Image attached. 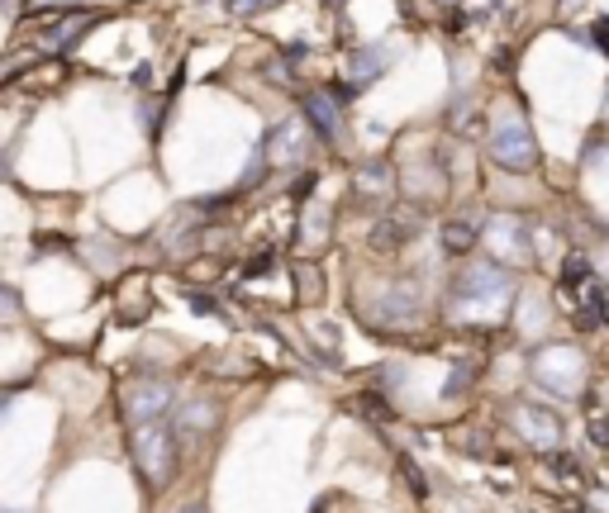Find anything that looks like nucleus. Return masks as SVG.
<instances>
[{
    "label": "nucleus",
    "instance_id": "obj_1",
    "mask_svg": "<svg viewBox=\"0 0 609 513\" xmlns=\"http://www.w3.org/2000/svg\"><path fill=\"white\" fill-rule=\"evenodd\" d=\"M134 462L144 466L148 485H162L172 480L176 471V428H162V418H153V424H138L134 428Z\"/></svg>",
    "mask_w": 609,
    "mask_h": 513
},
{
    "label": "nucleus",
    "instance_id": "obj_2",
    "mask_svg": "<svg viewBox=\"0 0 609 513\" xmlns=\"http://www.w3.org/2000/svg\"><path fill=\"white\" fill-rule=\"evenodd\" d=\"M490 152H496V162L510 171H534V162H538L534 134H528L524 120H504L496 129V138H490Z\"/></svg>",
    "mask_w": 609,
    "mask_h": 513
},
{
    "label": "nucleus",
    "instance_id": "obj_3",
    "mask_svg": "<svg viewBox=\"0 0 609 513\" xmlns=\"http://www.w3.org/2000/svg\"><path fill=\"white\" fill-rule=\"evenodd\" d=\"M510 291H514V276L500 271V267H490V261H482V267H472V271L458 276V300H462V305H476V300H496V305H504Z\"/></svg>",
    "mask_w": 609,
    "mask_h": 513
},
{
    "label": "nucleus",
    "instance_id": "obj_4",
    "mask_svg": "<svg viewBox=\"0 0 609 513\" xmlns=\"http://www.w3.org/2000/svg\"><path fill=\"white\" fill-rule=\"evenodd\" d=\"M124 410L134 424H153V418H162L172 410V386L167 380H134L124 394Z\"/></svg>",
    "mask_w": 609,
    "mask_h": 513
},
{
    "label": "nucleus",
    "instance_id": "obj_5",
    "mask_svg": "<svg viewBox=\"0 0 609 513\" xmlns=\"http://www.w3.org/2000/svg\"><path fill=\"white\" fill-rule=\"evenodd\" d=\"M581 371H586V362H581V352H572V347H548L538 357V380H548V386L562 394L581 390Z\"/></svg>",
    "mask_w": 609,
    "mask_h": 513
},
{
    "label": "nucleus",
    "instance_id": "obj_6",
    "mask_svg": "<svg viewBox=\"0 0 609 513\" xmlns=\"http://www.w3.org/2000/svg\"><path fill=\"white\" fill-rule=\"evenodd\" d=\"M514 424L524 428V438L534 447H557L562 442V418L538 410V404H514Z\"/></svg>",
    "mask_w": 609,
    "mask_h": 513
},
{
    "label": "nucleus",
    "instance_id": "obj_7",
    "mask_svg": "<svg viewBox=\"0 0 609 513\" xmlns=\"http://www.w3.org/2000/svg\"><path fill=\"white\" fill-rule=\"evenodd\" d=\"M176 438H205V432L215 428V410L205 400H196V404H186V410L176 414Z\"/></svg>",
    "mask_w": 609,
    "mask_h": 513
},
{
    "label": "nucleus",
    "instance_id": "obj_8",
    "mask_svg": "<svg viewBox=\"0 0 609 513\" xmlns=\"http://www.w3.org/2000/svg\"><path fill=\"white\" fill-rule=\"evenodd\" d=\"M305 110H309V124H315V134H324V138L339 134V100H329V96H309V100H305Z\"/></svg>",
    "mask_w": 609,
    "mask_h": 513
},
{
    "label": "nucleus",
    "instance_id": "obj_9",
    "mask_svg": "<svg viewBox=\"0 0 609 513\" xmlns=\"http://www.w3.org/2000/svg\"><path fill=\"white\" fill-rule=\"evenodd\" d=\"M490 239H496L500 253H514V257H528V243H524V229L510 219H496V229H490Z\"/></svg>",
    "mask_w": 609,
    "mask_h": 513
},
{
    "label": "nucleus",
    "instance_id": "obj_10",
    "mask_svg": "<svg viewBox=\"0 0 609 513\" xmlns=\"http://www.w3.org/2000/svg\"><path fill=\"white\" fill-rule=\"evenodd\" d=\"M267 157H271V162H281V157H301V124L277 129L271 143H267Z\"/></svg>",
    "mask_w": 609,
    "mask_h": 513
},
{
    "label": "nucleus",
    "instance_id": "obj_11",
    "mask_svg": "<svg viewBox=\"0 0 609 513\" xmlns=\"http://www.w3.org/2000/svg\"><path fill=\"white\" fill-rule=\"evenodd\" d=\"M90 29V15H72V20H62V24H53V34H48V44L53 48H72L76 38H82Z\"/></svg>",
    "mask_w": 609,
    "mask_h": 513
},
{
    "label": "nucleus",
    "instance_id": "obj_12",
    "mask_svg": "<svg viewBox=\"0 0 609 513\" xmlns=\"http://www.w3.org/2000/svg\"><path fill=\"white\" fill-rule=\"evenodd\" d=\"M443 247H448V253H472V247H476V229H472V223H448V229H443Z\"/></svg>",
    "mask_w": 609,
    "mask_h": 513
},
{
    "label": "nucleus",
    "instance_id": "obj_13",
    "mask_svg": "<svg viewBox=\"0 0 609 513\" xmlns=\"http://www.w3.org/2000/svg\"><path fill=\"white\" fill-rule=\"evenodd\" d=\"M381 62H386V58H381V52H367V58H362V52H357V62H353V72L362 76V82H367V76H377V72H381Z\"/></svg>",
    "mask_w": 609,
    "mask_h": 513
},
{
    "label": "nucleus",
    "instance_id": "obj_14",
    "mask_svg": "<svg viewBox=\"0 0 609 513\" xmlns=\"http://www.w3.org/2000/svg\"><path fill=\"white\" fill-rule=\"evenodd\" d=\"M357 186H362V191H381V186H386V167H367V171H357Z\"/></svg>",
    "mask_w": 609,
    "mask_h": 513
},
{
    "label": "nucleus",
    "instance_id": "obj_15",
    "mask_svg": "<svg viewBox=\"0 0 609 513\" xmlns=\"http://www.w3.org/2000/svg\"><path fill=\"white\" fill-rule=\"evenodd\" d=\"M581 281H590V261L572 257V261H567V285H581Z\"/></svg>",
    "mask_w": 609,
    "mask_h": 513
},
{
    "label": "nucleus",
    "instance_id": "obj_16",
    "mask_svg": "<svg viewBox=\"0 0 609 513\" xmlns=\"http://www.w3.org/2000/svg\"><path fill=\"white\" fill-rule=\"evenodd\" d=\"M267 0H229V15H257Z\"/></svg>",
    "mask_w": 609,
    "mask_h": 513
},
{
    "label": "nucleus",
    "instance_id": "obj_17",
    "mask_svg": "<svg viewBox=\"0 0 609 513\" xmlns=\"http://www.w3.org/2000/svg\"><path fill=\"white\" fill-rule=\"evenodd\" d=\"M590 438L600 442V447H609V418L600 414V418H590Z\"/></svg>",
    "mask_w": 609,
    "mask_h": 513
},
{
    "label": "nucleus",
    "instance_id": "obj_18",
    "mask_svg": "<svg viewBox=\"0 0 609 513\" xmlns=\"http://www.w3.org/2000/svg\"><path fill=\"white\" fill-rule=\"evenodd\" d=\"M15 309H20V300H15V295H10V291H5V285H0V319H10V314H15Z\"/></svg>",
    "mask_w": 609,
    "mask_h": 513
},
{
    "label": "nucleus",
    "instance_id": "obj_19",
    "mask_svg": "<svg viewBox=\"0 0 609 513\" xmlns=\"http://www.w3.org/2000/svg\"><path fill=\"white\" fill-rule=\"evenodd\" d=\"M186 513H200V504H186Z\"/></svg>",
    "mask_w": 609,
    "mask_h": 513
},
{
    "label": "nucleus",
    "instance_id": "obj_20",
    "mask_svg": "<svg viewBox=\"0 0 609 513\" xmlns=\"http://www.w3.org/2000/svg\"><path fill=\"white\" fill-rule=\"evenodd\" d=\"M0 513H15V509H0Z\"/></svg>",
    "mask_w": 609,
    "mask_h": 513
},
{
    "label": "nucleus",
    "instance_id": "obj_21",
    "mask_svg": "<svg viewBox=\"0 0 609 513\" xmlns=\"http://www.w3.org/2000/svg\"><path fill=\"white\" fill-rule=\"evenodd\" d=\"M605 400H609V386H605Z\"/></svg>",
    "mask_w": 609,
    "mask_h": 513
}]
</instances>
